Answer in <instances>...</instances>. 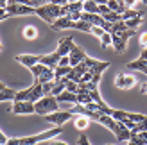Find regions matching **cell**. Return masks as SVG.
<instances>
[{"mask_svg": "<svg viewBox=\"0 0 147 145\" xmlns=\"http://www.w3.org/2000/svg\"><path fill=\"white\" fill-rule=\"evenodd\" d=\"M76 115H74L72 111H56V113H50L45 117L47 122H50V124H54L56 127H63L65 122H68L70 118H74Z\"/></svg>", "mask_w": 147, "mask_h": 145, "instance_id": "cell-5", "label": "cell"}, {"mask_svg": "<svg viewBox=\"0 0 147 145\" xmlns=\"http://www.w3.org/2000/svg\"><path fill=\"white\" fill-rule=\"evenodd\" d=\"M11 111L14 115H32L34 113V104L29 100H22V102H13Z\"/></svg>", "mask_w": 147, "mask_h": 145, "instance_id": "cell-9", "label": "cell"}, {"mask_svg": "<svg viewBox=\"0 0 147 145\" xmlns=\"http://www.w3.org/2000/svg\"><path fill=\"white\" fill-rule=\"evenodd\" d=\"M50 81H54V70H49L45 72L40 79H36L34 83H40V84H45V83H50Z\"/></svg>", "mask_w": 147, "mask_h": 145, "instance_id": "cell-24", "label": "cell"}, {"mask_svg": "<svg viewBox=\"0 0 147 145\" xmlns=\"http://www.w3.org/2000/svg\"><path fill=\"white\" fill-rule=\"evenodd\" d=\"M90 32H92L93 36H97V38L100 40L102 36H104V32H106V31H104V29H102V27H97V25H92V31H90Z\"/></svg>", "mask_w": 147, "mask_h": 145, "instance_id": "cell-32", "label": "cell"}, {"mask_svg": "<svg viewBox=\"0 0 147 145\" xmlns=\"http://www.w3.org/2000/svg\"><path fill=\"white\" fill-rule=\"evenodd\" d=\"M135 34V29H126L124 32H111V40H113V43L111 45L115 47V50L119 54H122L124 50H126V47H127V41H129V38Z\"/></svg>", "mask_w": 147, "mask_h": 145, "instance_id": "cell-4", "label": "cell"}, {"mask_svg": "<svg viewBox=\"0 0 147 145\" xmlns=\"http://www.w3.org/2000/svg\"><path fill=\"white\" fill-rule=\"evenodd\" d=\"M68 11H70V13H83V2L68 4Z\"/></svg>", "mask_w": 147, "mask_h": 145, "instance_id": "cell-31", "label": "cell"}, {"mask_svg": "<svg viewBox=\"0 0 147 145\" xmlns=\"http://www.w3.org/2000/svg\"><path fill=\"white\" fill-rule=\"evenodd\" d=\"M5 13L9 16H25V14H34V7L24 4H7Z\"/></svg>", "mask_w": 147, "mask_h": 145, "instance_id": "cell-7", "label": "cell"}, {"mask_svg": "<svg viewBox=\"0 0 147 145\" xmlns=\"http://www.w3.org/2000/svg\"><path fill=\"white\" fill-rule=\"evenodd\" d=\"M113 40H111V32H104V36L100 38V47L102 48H106L108 45H111Z\"/></svg>", "mask_w": 147, "mask_h": 145, "instance_id": "cell-29", "label": "cell"}, {"mask_svg": "<svg viewBox=\"0 0 147 145\" xmlns=\"http://www.w3.org/2000/svg\"><path fill=\"white\" fill-rule=\"evenodd\" d=\"M136 4H138V0H124V5H126L127 9H135Z\"/></svg>", "mask_w": 147, "mask_h": 145, "instance_id": "cell-37", "label": "cell"}, {"mask_svg": "<svg viewBox=\"0 0 147 145\" xmlns=\"http://www.w3.org/2000/svg\"><path fill=\"white\" fill-rule=\"evenodd\" d=\"M133 18H144V13L142 11H136V9H126V13L122 14V20L124 21L133 20Z\"/></svg>", "mask_w": 147, "mask_h": 145, "instance_id": "cell-21", "label": "cell"}, {"mask_svg": "<svg viewBox=\"0 0 147 145\" xmlns=\"http://www.w3.org/2000/svg\"><path fill=\"white\" fill-rule=\"evenodd\" d=\"M74 2H84V0H68V4H74Z\"/></svg>", "mask_w": 147, "mask_h": 145, "instance_id": "cell-47", "label": "cell"}, {"mask_svg": "<svg viewBox=\"0 0 147 145\" xmlns=\"http://www.w3.org/2000/svg\"><path fill=\"white\" fill-rule=\"evenodd\" d=\"M57 102H72V104H77V93H72V91H67L65 90L63 93L56 97Z\"/></svg>", "mask_w": 147, "mask_h": 145, "instance_id": "cell-16", "label": "cell"}, {"mask_svg": "<svg viewBox=\"0 0 147 145\" xmlns=\"http://www.w3.org/2000/svg\"><path fill=\"white\" fill-rule=\"evenodd\" d=\"M40 57L41 56H34V54H20V56L14 57V61H18L20 64H24L27 68H32L34 64L40 63Z\"/></svg>", "mask_w": 147, "mask_h": 145, "instance_id": "cell-12", "label": "cell"}, {"mask_svg": "<svg viewBox=\"0 0 147 145\" xmlns=\"http://www.w3.org/2000/svg\"><path fill=\"white\" fill-rule=\"evenodd\" d=\"M117 126H119V131L115 133L117 142H120V143H127V142L131 140V131L122 124V122H117Z\"/></svg>", "mask_w": 147, "mask_h": 145, "instance_id": "cell-14", "label": "cell"}, {"mask_svg": "<svg viewBox=\"0 0 147 145\" xmlns=\"http://www.w3.org/2000/svg\"><path fill=\"white\" fill-rule=\"evenodd\" d=\"M7 16H9V14L5 13V9H0V21H2L4 18H7Z\"/></svg>", "mask_w": 147, "mask_h": 145, "instance_id": "cell-44", "label": "cell"}, {"mask_svg": "<svg viewBox=\"0 0 147 145\" xmlns=\"http://www.w3.org/2000/svg\"><path fill=\"white\" fill-rule=\"evenodd\" d=\"M50 4H56V5H67V4H68V0H52Z\"/></svg>", "mask_w": 147, "mask_h": 145, "instance_id": "cell-41", "label": "cell"}, {"mask_svg": "<svg viewBox=\"0 0 147 145\" xmlns=\"http://www.w3.org/2000/svg\"><path fill=\"white\" fill-rule=\"evenodd\" d=\"M92 2H95V4L100 5V4H108V0H92Z\"/></svg>", "mask_w": 147, "mask_h": 145, "instance_id": "cell-46", "label": "cell"}, {"mask_svg": "<svg viewBox=\"0 0 147 145\" xmlns=\"http://www.w3.org/2000/svg\"><path fill=\"white\" fill-rule=\"evenodd\" d=\"M126 29H127L126 21H124V20H120V21H115V23H113V27H111V32H124Z\"/></svg>", "mask_w": 147, "mask_h": 145, "instance_id": "cell-27", "label": "cell"}, {"mask_svg": "<svg viewBox=\"0 0 147 145\" xmlns=\"http://www.w3.org/2000/svg\"><path fill=\"white\" fill-rule=\"evenodd\" d=\"M74 29H76V31H83V32H90L92 25L84 20H77V21H74Z\"/></svg>", "mask_w": 147, "mask_h": 145, "instance_id": "cell-22", "label": "cell"}, {"mask_svg": "<svg viewBox=\"0 0 147 145\" xmlns=\"http://www.w3.org/2000/svg\"><path fill=\"white\" fill-rule=\"evenodd\" d=\"M0 50H2V45H0Z\"/></svg>", "mask_w": 147, "mask_h": 145, "instance_id": "cell-50", "label": "cell"}, {"mask_svg": "<svg viewBox=\"0 0 147 145\" xmlns=\"http://www.w3.org/2000/svg\"><path fill=\"white\" fill-rule=\"evenodd\" d=\"M90 102H92V97L88 95V93H79V95H77V104L86 106V104H90Z\"/></svg>", "mask_w": 147, "mask_h": 145, "instance_id": "cell-30", "label": "cell"}, {"mask_svg": "<svg viewBox=\"0 0 147 145\" xmlns=\"http://www.w3.org/2000/svg\"><path fill=\"white\" fill-rule=\"evenodd\" d=\"M4 88H5V86H4V83H2V81H0V91H2Z\"/></svg>", "mask_w": 147, "mask_h": 145, "instance_id": "cell-48", "label": "cell"}, {"mask_svg": "<svg viewBox=\"0 0 147 145\" xmlns=\"http://www.w3.org/2000/svg\"><path fill=\"white\" fill-rule=\"evenodd\" d=\"M70 70H72V66H56L54 68V81L59 83L61 79H65L70 74Z\"/></svg>", "mask_w": 147, "mask_h": 145, "instance_id": "cell-17", "label": "cell"}, {"mask_svg": "<svg viewBox=\"0 0 147 145\" xmlns=\"http://www.w3.org/2000/svg\"><path fill=\"white\" fill-rule=\"evenodd\" d=\"M92 79H93V74H92V72H86V74L81 77V81H79V83H90Z\"/></svg>", "mask_w": 147, "mask_h": 145, "instance_id": "cell-36", "label": "cell"}, {"mask_svg": "<svg viewBox=\"0 0 147 145\" xmlns=\"http://www.w3.org/2000/svg\"><path fill=\"white\" fill-rule=\"evenodd\" d=\"M5 145H20V138H9Z\"/></svg>", "mask_w": 147, "mask_h": 145, "instance_id": "cell-40", "label": "cell"}, {"mask_svg": "<svg viewBox=\"0 0 147 145\" xmlns=\"http://www.w3.org/2000/svg\"><path fill=\"white\" fill-rule=\"evenodd\" d=\"M65 90H67V86H65V79H61L59 83H56V86H54V90L50 91V95H54V97H57L59 93H63Z\"/></svg>", "mask_w": 147, "mask_h": 145, "instance_id": "cell-25", "label": "cell"}, {"mask_svg": "<svg viewBox=\"0 0 147 145\" xmlns=\"http://www.w3.org/2000/svg\"><path fill=\"white\" fill-rule=\"evenodd\" d=\"M74 45H76V43H74V38H72V36H65V38H61L59 41H57V48H56V52L59 54L61 57H63V56H68Z\"/></svg>", "mask_w": 147, "mask_h": 145, "instance_id": "cell-10", "label": "cell"}, {"mask_svg": "<svg viewBox=\"0 0 147 145\" xmlns=\"http://www.w3.org/2000/svg\"><path fill=\"white\" fill-rule=\"evenodd\" d=\"M59 59H61V56L57 54V52H52V54L41 56V57H40V63L45 64V66H49L50 70H54V68L57 66V63H59Z\"/></svg>", "mask_w": 147, "mask_h": 145, "instance_id": "cell-13", "label": "cell"}, {"mask_svg": "<svg viewBox=\"0 0 147 145\" xmlns=\"http://www.w3.org/2000/svg\"><path fill=\"white\" fill-rule=\"evenodd\" d=\"M83 13H92V14H99V4L92 2V0H84V2H83Z\"/></svg>", "mask_w": 147, "mask_h": 145, "instance_id": "cell-20", "label": "cell"}, {"mask_svg": "<svg viewBox=\"0 0 147 145\" xmlns=\"http://www.w3.org/2000/svg\"><path fill=\"white\" fill-rule=\"evenodd\" d=\"M138 59H140V61H147V47L142 50V54H140V57H138Z\"/></svg>", "mask_w": 147, "mask_h": 145, "instance_id": "cell-42", "label": "cell"}, {"mask_svg": "<svg viewBox=\"0 0 147 145\" xmlns=\"http://www.w3.org/2000/svg\"><path fill=\"white\" fill-rule=\"evenodd\" d=\"M140 93H142V95H147V83L140 84Z\"/></svg>", "mask_w": 147, "mask_h": 145, "instance_id": "cell-43", "label": "cell"}, {"mask_svg": "<svg viewBox=\"0 0 147 145\" xmlns=\"http://www.w3.org/2000/svg\"><path fill=\"white\" fill-rule=\"evenodd\" d=\"M57 66H70V57L68 56H63L61 59H59V63H57Z\"/></svg>", "mask_w": 147, "mask_h": 145, "instance_id": "cell-35", "label": "cell"}, {"mask_svg": "<svg viewBox=\"0 0 147 145\" xmlns=\"http://www.w3.org/2000/svg\"><path fill=\"white\" fill-rule=\"evenodd\" d=\"M140 2H142V4H147V0H140Z\"/></svg>", "mask_w": 147, "mask_h": 145, "instance_id": "cell-49", "label": "cell"}, {"mask_svg": "<svg viewBox=\"0 0 147 145\" xmlns=\"http://www.w3.org/2000/svg\"><path fill=\"white\" fill-rule=\"evenodd\" d=\"M34 14L47 21L49 25H52L57 18H61V5H56V4H45L41 7H34Z\"/></svg>", "mask_w": 147, "mask_h": 145, "instance_id": "cell-2", "label": "cell"}, {"mask_svg": "<svg viewBox=\"0 0 147 145\" xmlns=\"http://www.w3.org/2000/svg\"><path fill=\"white\" fill-rule=\"evenodd\" d=\"M142 21H144V18H133V20H127L126 25H127V29H135L136 31V27H140Z\"/></svg>", "mask_w": 147, "mask_h": 145, "instance_id": "cell-28", "label": "cell"}, {"mask_svg": "<svg viewBox=\"0 0 147 145\" xmlns=\"http://www.w3.org/2000/svg\"><path fill=\"white\" fill-rule=\"evenodd\" d=\"M43 86V93L45 95H50V91L54 90V86H56V81H50V83H45V84H41Z\"/></svg>", "mask_w": 147, "mask_h": 145, "instance_id": "cell-33", "label": "cell"}, {"mask_svg": "<svg viewBox=\"0 0 147 145\" xmlns=\"http://www.w3.org/2000/svg\"><path fill=\"white\" fill-rule=\"evenodd\" d=\"M138 41H140V47H147V32H142L140 34V40H138Z\"/></svg>", "mask_w": 147, "mask_h": 145, "instance_id": "cell-38", "label": "cell"}, {"mask_svg": "<svg viewBox=\"0 0 147 145\" xmlns=\"http://www.w3.org/2000/svg\"><path fill=\"white\" fill-rule=\"evenodd\" d=\"M29 70H31V74L34 75V81H36V79H40V77L45 74V72H49L50 68L45 66V64H41V63H38V64H34L32 68H29Z\"/></svg>", "mask_w": 147, "mask_h": 145, "instance_id": "cell-19", "label": "cell"}, {"mask_svg": "<svg viewBox=\"0 0 147 145\" xmlns=\"http://www.w3.org/2000/svg\"><path fill=\"white\" fill-rule=\"evenodd\" d=\"M77 145H90V142H88V138H86V134H81V136H79Z\"/></svg>", "mask_w": 147, "mask_h": 145, "instance_id": "cell-39", "label": "cell"}, {"mask_svg": "<svg viewBox=\"0 0 147 145\" xmlns=\"http://www.w3.org/2000/svg\"><path fill=\"white\" fill-rule=\"evenodd\" d=\"M86 52L81 47H77V45H74L72 47V50H70V54H68V57H70V66L74 68V66H77L79 63H83L84 59H86Z\"/></svg>", "mask_w": 147, "mask_h": 145, "instance_id": "cell-11", "label": "cell"}, {"mask_svg": "<svg viewBox=\"0 0 147 145\" xmlns=\"http://www.w3.org/2000/svg\"><path fill=\"white\" fill-rule=\"evenodd\" d=\"M83 63L88 66V70H90L93 75H102V72L109 66V61H99V59H93V57H90V56H86V59H84Z\"/></svg>", "mask_w": 147, "mask_h": 145, "instance_id": "cell-6", "label": "cell"}, {"mask_svg": "<svg viewBox=\"0 0 147 145\" xmlns=\"http://www.w3.org/2000/svg\"><path fill=\"white\" fill-rule=\"evenodd\" d=\"M74 126H76L77 129H81V131H84V129L90 126V120H88L86 117H76V120H74Z\"/></svg>", "mask_w": 147, "mask_h": 145, "instance_id": "cell-23", "label": "cell"}, {"mask_svg": "<svg viewBox=\"0 0 147 145\" xmlns=\"http://www.w3.org/2000/svg\"><path fill=\"white\" fill-rule=\"evenodd\" d=\"M106 5H108V7H109V9H111V11L119 13L120 16H122V14L126 13V9H127V7L124 5L122 2H117V0H108V4H106Z\"/></svg>", "mask_w": 147, "mask_h": 145, "instance_id": "cell-18", "label": "cell"}, {"mask_svg": "<svg viewBox=\"0 0 147 145\" xmlns=\"http://www.w3.org/2000/svg\"><path fill=\"white\" fill-rule=\"evenodd\" d=\"M24 36L27 40H34L36 36H38V31H36V27H32V25H27L25 29H24Z\"/></svg>", "mask_w": 147, "mask_h": 145, "instance_id": "cell-26", "label": "cell"}, {"mask_svg": "<svg viewBox=\"0 0 147 145\" xmlns=\"http://www.w3.org/2000/svg\"><path fill=\"white\" fill-rule=\"evenodd\" d=\"M52 29H54V31H63V29H74V21H72L68 16H65V18H57L54 23H52Z\"/></svg>", "mask_w": 147, "mask_h": 145, "instance_id": "cell-15", "label": "cell"}, {"mask_svg": "<svg viewBox=\"0 0 147 145\" xmlns=\"http://www.w3.org/2000/svg\"><path fill=\"white\" fill-rule=\"evenodd\" d=\"M52 0H31V7H41L45 4H50Z\"/></svg>", "mask_w": 147, "mask_h": 145, "instance_id": "cell-34", "label": "cell"}, {"mask_svg": "<svg viewBox=\"0 0 147 145\" xmlns=\"http://www.w3.org/2000/svg\"><path fill=\"white\" fill-rule=\"evenodd\" d=\"M135 84H136L135 75H129V74H119V75L115 77V86H117L119 90H131Z\"/></svg>", "mask_w": 147, "mask_h": 145, "instance_id": "cell-8", "label": "cell"}, {"mask_svg": "<svg viewBox=\"0 0 147 145\" xmlns=\"http://www.w3.org/2000/svg\"><path fill=\"white\" fill-rule=\"evenodd\" d=\"M50 145H68V143H65V142H59V140H54V142H50Z\"/></svg>", "mask_w": 147, "mask_h": 145, "instance_id": "cell-45", "label": "cell"}, {"mask_svg": "<svg viewBox=\"0 0 147 145\" xmlns=\"http://www.w3.org/2000/svg\"><path fill=\"white\" fill-rule=\"evenodd\" d=\"M59 111V102L54 95H45L41 97L38 102H34V113L41 115V117H47L50 113Z\"/></svg>", "mask_w": 147, "mask_h": 145, "instance_id": "cell-1", "label": "cell"}, {"mask_svg": "<svg viewBox=\"0 0 147 145\" xmlns=\"http://www.w3.org/2000/svg\"><path fill=\"white\" fill-rule=\"evenodd\" d=\"M61 133H63L61 127H54V129H49V131H43L38 134H32V136H24V138H20V145H36V143L47 142V140H54Z\"/></svg>", "mask_w": 147, "mask_h": 145, "instance_id": "cell-3", "label": "cell"}]
</instances>
